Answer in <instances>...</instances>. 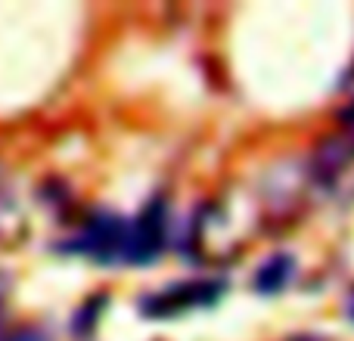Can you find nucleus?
<instances>
[{
  "label": "nucleus",
  "instance_id": "f257e3e1",
  "mask_svg": "<svg viewBox=\"0 0 354 341\" xmlns=\"http://www.w3.org/2000/svg\"><path fill=\"white\" fill-rule=\"evenodd\" d=\"M255 202V199H252ZM249 199L227 195L221 202H208L193 224V239L208 257H230L245 245L258 220V208Z\"/></svg>",
  "mask_w": 354,
  "mask_h": 341
},
{
  "label": "nucleus",
  "instance_id": "f03ea898",
  "mask_svg": "<svg viewBox=\"0 0 354 341\" xmlns=\"http://www.w3.org/2000/svg\"><path fill=\"white\" fill-rule=\"evenodd\" d=\"M124 239H128V220L115 217V214H97L87 220L75 249L97 261H112V257H122Z\"/></svg>",
  "mask_w": 354,
  "mask_h": 341
},
{
  "label": "nucleus",
  "instance_id": "7ed1b4c3",
  "mask_svg": "<svg viewBox=\"0 0 354 341\" xmlns=\"http://www.w3.org/2000/svg\"><path fill=\"white\" fill-rule=\"evenodd\" d=\"M162 239H165V217H162V202L149 205L134 224H128V239H124L122 261L147 264L159 255Z\"/></svg>",
  "mask_w": 354,
  "mask_h": 341
},
{
  "label": "nucleus",
  "instance_id": "20e7f679",
  "mask_svg": "<svg viewBox=\"0 0 354 341\" xmlns=\"http://www.w3.org/2000/svg\"><path fill=\"white\" fill-rule=\"evenodd\" d=\"M224 292V282H183V286H174L168 292L156 295V298H147L143 304V313H153V317H171L177 311H187V307H199V304H212L218 301V295Z\"/></svg>",
  "mask_w": 354,
  "mask_h": 341
},
{
  "label": "nucleus",
  "instance_id": "39448f33",
  "mask_svg": "<svg viewBox=\"0 0 354 341\" xmlns=\"http://www.w3.org/2000/svg\"><path fill=\"white\" fill-rule=\"evenodd\" d=\"M292 270H295V264H292V257L289 255L268 257V261L255 270V280H252L255 282V292H261V295L283 292V289L289 286V280H292Z\"/></svg>",
  "mask_w": 354,
  "mask_h": 341
},
{
  "label": "nucleus",
  "instance_id": "423d86ee",
  "mask_svg": "<svg viewBox=\"0 0 354 341\" xmlns=\"http://www.w3.org/2000/svg\"><path fill=\"white\" fill-rule=\"evenodd\" d=\"M25 236V217L6 193H0V245H16Z\"/></svg>",
  "mask_w": 354,
  "mask_h": 341
},
{
  "label": "nucleus",
  "instance_id": "0eeeda50",
  "mask_svg": "<svg viewBox=\"0 0 354 341\" xmlns=\"http://www.w3.org/2000/svg\"><path fill=\"white\" fill-rule=\"evenodd\" d=\"M106 307V295H97V298H91L84 307H81L78 313H75V326H72V332L75 335H91L93 332V326H97V317H100V311Z\"/></svg>",
  "mask_w": 354,
  "mask_h": 341
},
{
  "label": "nucleus",
  "instance_id": "6e6552de",
  "mask_svg": "<svg viewBox=\"0 0 354 341\" xmlns=\"http://www.w3.org/2000/svg\"><path fill=\"white\" fill-rule=\"evenodd\" d=\"M0 341H50L41 329H16V332H6L0 335Z\"/></svg>",
  "mask_w": 354,
  "mask_h": 341
},
{
  "label": "nucleus",
  "instance_id": "1a4fd4ad",
  "mask_svg": "<svg viewBox=\"0 0 354 341\" xmlns=\"http://www.w3.org/2000/svg\"><path fill=\"white\" fill-rule=\"evenodd\" d=\"M342 128H345V134L354 140V106H351L348 112H342Z\"/></svg>",
  "mask_w": 354,
  "mask_h": 341
},
{
  "label": "nucleus",
  "instance_id": "9d476101",
  "mask_svg": "<svg viewBox=\"0 0 354 341\" xmlns=\"http://www.w3.org/2000/svg\"><path fill=\"white\" fill-rule=\"evenodd\" d=\"M10 295V276L0 273V304H3V298Z\"/></svg>",
  "mask_w": 354,
  "mask_h": 341
},
{
  "label": "nucleus",
  "instance_id": "9b49d317",
  "mask_svg": "<svg viewBox=\"0 0 354 341\" xmlns=\"http://www.w3.org/2000/svg\"><path fill=\"white\" fill-rule=\"evenodd\" d=\"M348 313H351V317H354V292L348 295Z\"/></svg>",
  "mask_w": 354,
  "mask_h": 341
},
{
  "label": "nucleus",
  "instance_id": "f8f14e48",
  "mask_svg": "<svg viewBox=\"0 0 354 341\" xmlns=\"http://www.w3.org/2000/svg\"><path fill=\"white\" fill-rule=\"evenodd\" d=\"M295 341H324V338H314V335H301V338H295Z\"/></svg>",
  "mask_w": 354,
  "mask_h": 341
}]
</instances>
